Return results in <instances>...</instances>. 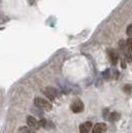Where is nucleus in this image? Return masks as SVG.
<instances>
[{"instance_id":"obj_9","label":"nucleus","mask_w":132,"mask_h":133,"mask_svg":"<svg viewBox=\"0 0 132 133\" xmlns=\"http://www.w3.org/2000/svg\"><path fill=\"white\" fill-rule=\"evenodd\" d=\"M120 114L118 113V112H111L109 113V117H108V119H109L110 121L112 122H115L117 120H119L120 119Z\"/></svg>"},{"instance_id":"obj_13","label":"nucleus","mask_w":132,"mask_h":133,"mask_svg":"<svg viewBox=\"0 0 132 133\" xmlns=\"http://www.w3.org/2000/svg\"><path fill=\"white\" fill-rule=\"evenodd\" d=\"M126 34L127 36H129L130 38H132V25H129L126 28Z\"/></svg>"},{"instance_id":"obj_11","label":"nucleus","mask_w":132,"mask_h":133,"mask_svg":"<svg viewBox=\"0 0 132 133\" xmlns=\"http://www.w3.org/2000/svg\"><path fill=\"white\" fill-rule=\"evenodd\" d=\"M123 90H124V92L127 94H132V84H125V85L123 87Z\"/></svg>"},{"instance_id":"obj_12","label":"nucleus","mask_w":132,"mask_h":133,"mask_svg":"<svg viewBox=\"0 0 132 133\" xmlns=\"http://www.w3.org/2000/svg\"><path fill=\"white\" fill-rule=\"evenodd\" d=\"M126 46L128 47L129 51L132 53V38H129V39L126 41Z\"/></svg>"},{"instance_id":"obj_4","label":"nucleus","mask_w":132,"mask_h":133,"mask_svg":"<svg viewBox=\"0 0 132 133\" xmlns=\"http://www.w3.org/2000/svg\"><path fill=\"white\" fill-rule=\"evenodd\" d=\"M107 130V125L105 123H96L94 126L93 133H103Z\"/></svg>"},{"instance_id":"obj_7","label":"nucleus","mask_w":132,"mask_h":133,"mask_svg":"<svg viewBox=\"0 0 132 133\" xmlns=\"http://www.w3.org/2000/svg\"><path fill=\"white\" fill-rule=\"evenodd\" d=\"M108 58L112 65H116L118 63V55L114 50H108Z\"/></svg>"},{"instance_id":"obj_1","label":"nucleus","mask_w":132,"mask_h":133,"mask_svg":"<svg viewBox=\"0 0 132 133\" xmlns=\"http://www.w3.org/2000/svg\"><path fill=\"white\" fill-rule=\"evenodd\" d=\"M34 104L35 106H37L40 109H43V110H51L52 109V103L49 102L48 100L44 99L42 97H36L34 100Z\"/></svg>"},{"instance_id":"obj_2","label":"nucleus","mask_w":132,"mask_h":133,"mask_svg":"<svg viewBox=\"0 0 132 133\" xmlns=\"http://www.w3.org/2000/svg\"><path fill=\"white\" fill-rule=\"evenodd\" d=\"M44 94L50 100H52V101H53V100L56 99V96H57V90H56L54 88H52V87H47V88H45Z\"/></svg>"},{"instance_id":"obj_8","label":"nucleus","mask_w":132,"mask_h":133,"mask_svg":"<svg viewBox=\"0 0 132 133\" xmlns=\"http://www.w3.org/2000/svg\"><path fill=\"white\" fill-rule=\"evenodd\" d=\"M39 123H40V127H44V128H46V129H50L51 127H54V125H53L51 122L44 119V118L41 119V120L39 121Z\"/></svg>"},{"instance_id":"obj_6","label":"nucleus","mask_w":132,"mask_h":133,"mask_svg":"<svg viewBox=\"0 0 132 133\" xmlns=\"http://www.w3.org/2000/svg\"><path fill=\"white\" fill-rule=\"evenodd\" d=\"M93 127V123L90 121L83 122V124L80 125V132L81 133H88Z\"/></svg>"},{"instance_id":"obj_14","label":"nucleus","mask_w":132,"mask_h":133,"mask_svg":"<svg viewBox=\"0 0 132 133\" xmlns=\"http://www.w3.org/2000/svg\"><path fill=\"white\" fill-rule=\"evenodd\" d=\"M102 76H103V78H106V79H108L110 78V71L109 70H106L103 74H102Z\"/></svg>"},{"instance_id":"obj_5","label":"nucleus","mask_w":132,"mask_h":133,"mask_svg":"<svg viewBox=\"0 0 132 133\" xmlns=\"http://www.w3.org/2000/svg\"><path fill=\"white\" fill-rule=\"evenodd\" d=\"M27 123L29 125V127L33 128V129H38L40 127V123L39 121H37V119L33 116H28L27 117Z\"/></svg>"},{"instance_id":"obj_3","label":"nucleus","mask_w":132,"mask_h":133,"mask_svg":"<svg viewBox=\"0 0 132 133\" xmlns=\"http://www.w3.org/2000/svg\"><path fill=\"white\" fill-rule=\"evenodd\" d=\"M83 101L80 99H77L75 100L74 102L72 103V105H71V108H72V110L75 112V113H78V112H82L83 110Z\"/></svg>"},{"instance_id":"obj_10","label":"nucleus","mask_w":132,"mask_h":133,"mask_svg":"<svg viewBox=\"0 0 132 133\" xmlns=\"http://www.w3.org/2000/svg\"><path fill=\"white\" fill-rule=\"evenodd\" d=\"M19 131H20V133H36L33 128L31 127L29 128V127H26V126L20 127L19 128Z\"/></svg>"}]
</instances>
